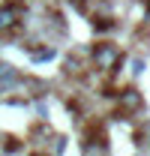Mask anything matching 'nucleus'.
<instances>
[{
    "label": "nucleus",
    "mask_w": 150,
    "mask_h": 156,
    "mask_svg": "<svg viewBox=\"0 0 150 156\" xmlns=\"http://www.w3.org/2000/svg\"><path fill=\"white\" fill-rule=\"evenodd\" d=\"M63 69H66V75H84V63H81V60L78 57H66V63H63Z\"/></svg>",
    "instance_id": "4"
},
{
    "label": "nucleus",
    "mask_w": 150,
    "mask_h": 156,
    "mask_svg": "<svg viewBox=\"0 0 150 156\" xmlns=\"http://www.w3.org/2000/svg\"><path fill=\"white\" fill-rule=\"evenodd\" d=\"M90 63H93L96 72L102 75H111L123 66V51L114 45V42H96L93 51H90Z\"/></svg>",
    "instance_id": "1"
},
{
    "label": "nucleus",
    "mask_w": 150,
    "mask_h": 156,
    "mask_svg": "<svg viewBox=\"0 0 150 156\" xmlns=\"http://www.w3.org/2000/svg\"><path fill=\"white\" fill-rule=\"evenodd\" d=\"M144 108V96L135 90V87H126V90H117V117H132Z\"/></svg>",
    "instance_id": "2"
},
{
    "label": "nucleus",
    "mask_w": 150,
    "mask_h": 156,
    "mask_svg": "<svg viewBox=\"0 0 150 156\" xmlns=\"http://www.w3.org/2000/svg\"><path fill=\"white\" fill-rule=\"evenodd\" d=\"M0 81H3V84H12V81H18L15 69H12V66H6V63H0Z\"/></svg>",
    "instance_id": "5"
},
{
    "label": "nucleus",
    "mask_w": 150,
    "mask_h": 156,
    "mask_svg": "<svg viewBox=\"0 0 150 156\" xmlns=\"http://www.w3.org/2000/svg\"><path fill=\"white\" fill-rule=\"evenodd\" d=\"M21 21V12L15 6H0V33H9V30H15Z\"/></svg>",
    "instance_id": "3"
}]
</instances>
